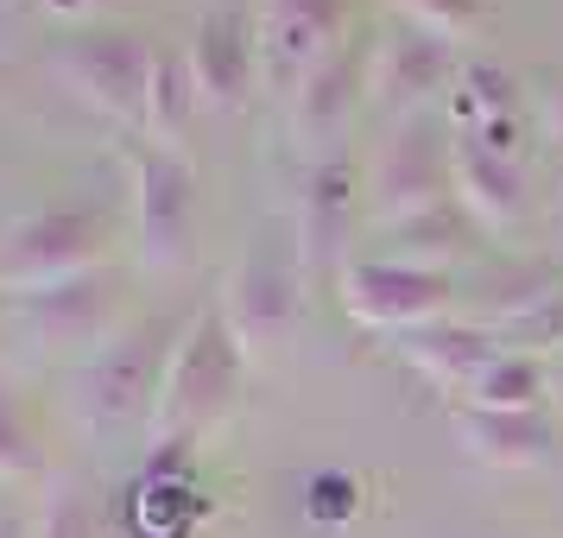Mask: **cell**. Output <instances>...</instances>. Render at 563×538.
Instances as JSON below:
<instances>
[{
    "mask_svg": "<svg viewBox=\"0 0 563 538\" xmlns=\"http://www.w3.org/2000/svg\"><path fill=\"white\" fill-rule=\"evenodd\" d=\"M241 374H247V355H241V342H234L222 305L209 298V305L190 317L178 355H172V374H165V393H158V411H153L158 450H184V443H197L216 418H229L234 393H241Z\"/></svg>",
    "mask_w": 563,
    "mask_h": 538,
    "instance_id": "obj_1",
    "label": "cell"
},
{
    "mask_svg": "<svg viewBox=\"0 0 563 538\" xmlns=\"http://www.w3.org/2000/svg\"><path fill=\"white\" fill-rule=\"evenodd\" d=\"M184 330H190V317H146V323L121 330L108 349H96L77 367L70 411H77L82 425H140V418L153 425Z\"/></svg>",
    "mask_w": 563,
    "mask_h": 538,
    "instance_id": "obj_2",
    "label": "cell"
},
{
    "mask_svg": "<svg viewBox=\"0 0 563 538\" xmlns=\"http://www.w3.org/2000/svg\"><path fill=\"white\" fill-rule=\"evenodd\" d=\"M305 285L310 279L298 266V241H285V234H260L254 248L222 273L216 305H222L247 361H266L273 349L291 342L298 317H305Z\"/></svg>",
    "mask_w": 563,
    "mask_h": 538,
    "instance_id": "obj_3",
    "label": "cell"
},
{
    "mask_svg": "<svg viewBox=\"0 0 563 538\" xmlns=\"http://www.w3.org/2000/svg\"><path fill=\"white\" fill-rule=\"evenodd\" d=\"M437 204H456V133L443 140L431 114L393 121V133L361 165V209L374 216V229H386Z\"/></svg>",
    "mask_w": 563,
    "mask_h": 538,
    "instance_id": "obj_4",
    "label": "cell"
},
{
    "mask_svg": "<svg viewBox=\"0 0 563 538\" xmlns=\"http://www.w3.org/2000/svg\"><path fill=\"white\" fill-rule=\"evenodd\" d=\"M114 153H121V172H128L133 254L153 273H172L190 254V234H197V172L184 165V153L153 146L146 133H121Z\"/></svg>",
    "mask_w": 563,
    "mask_h": 538,
    "instance_id": "obj_5",
    "label": "cell"
},
{
    "mask_svg": "<svg viewBox=\"0 0 563 538\" xmlns=\"http://www.w3.org/2000/svg\"><path fill=\"white\" fill-rule=\"evenodd\" d=\"M158 52L146 32H128V26H96V32H77L52 52V77L77 96L82 108H96L102 121H114L121 133H140L146 121V96H153V70H158Z\"/></svg>",
    "mask_w": 563,
    "mask_h": 538,
    "instance_id": "obj_6",
    "label": "cell"
},
{
    "mask_svg": "<svg viewBox=\"0 0 563 538\" xmlns=\"http://www.w3.org/2000/svg\"><path fill=\"white\" fill-rule=\"evenodd\" d=\"M121 222L96 204H57L38 216H20L0 234V292H26V285H57L108 266Z\"/></svg>",
    "mask_w": 563,
    "mask_h": 538,
    "instance_id": "obj_7",
    "label": "cell"
},
{
    "mask_svg": "<svg viewBox=\"0 0 563 538\" xmlns=\"http://www.w3.org/2000/svg\"><path fill=\"white\" fill-rule=\"evenodd\" d=\"M121 310H128V292H121L114 266L7 292V323L26 336L32 349H108L121 336Z\"/></svg>",
    "mask_w": 563,
    "mask_h": 538,
    "instance_id": "obj_8",
    "label": "cell"
},
{
    "mask_svg": "<svg viewBox=\"0 0 563 538\" xmlns=\"http://www.w3.org/2000/svg\"><path fill=\"white\" fill-rule=\"evenodd\" d=\"M361 209V165L349 153L317 158L298 178V209H291V241H298V266L317 292H335L349 260V234H355Z\"/></svg>",
    "mask_w": 563,
    "mask_h": 538,
    "instance_id": "obj_9",
    "label": "cell"
},
{
    "mask_svg": "<svg viewBox=\"0 0 563 538\" xmlns=\"http://www.w3.org/2000/svg\"><path fill=\"white\" fill-rule=\"evenodd\" d=\"M462 70V52L437 32L393 20V26L367 45V108L386 121H411V114H431V102L450 96V83Z\"/></svg>",
    "mask_w": 563,
    "mask_h": 538,
    "instance_id": "obj_10",
    "label": "cell"
},
{
    "mask_svg": "<svg viewBox=\"0 0 563 538\" xmlns=\"http://www.w3.org/2000/svg\"><path fill=\"white\" fill-rule=\"evenodd\" d=\"M260 89L291 102L298 83L342 52V26H349V0H260Z\"/></svg>",
    "mask_w": 563,
    "mask_h": 538,
    "instance_id": "obj_11",
    "label": "cell"
},
{
    "mask_svg": "<svg viewBox=\"0 0 563 538\" xmlns=\"http://www.w3.org/2000/svg\"><path fill=\"white\" fill-rule=\"evenodd\" d=\"M190 77H197V102L203 114H241L247 96L260 89V26L241 0H216L197 13V26L184 39Z\"/></svg>",
    "mask_w": 563,
    "mask_h": 538,
    "instance_id": "obj_12",
    "label": "cell"
},
{
    "mask_svg": "<svg viewBox=\"0 0 563 538\" xmlns=\"http://www.w3.org/2000/svg\"><path fill=\"white\" fill-rule=\"evenodd\" d=\"M335 298H342V310L355 317L361 330L399 336V330H418V323L450 317L456 285L443 279V273H418V266H399V260L367 254V260H355V266L342 273Z\"/></svg>",
    "mask_w": 563,
    "mask_h": 538,
    "instance_id": "obj_13",
    "label": "cell"
},
{
    "mask_svg": "<svg viewBox=\"0 0 563 538\" xmlns=\"http://www.w3.org/2000/svg\"><path fill=\"white\" fill-rule=\"evenodd\" d=\"M291 140L305 146V158H335L349 140V121L367 108V52H330L291 96Z\"/></svg>",
    "mask_w": 563,
    "mask_h": 538,
    "instance_id": "obj_14",
    "label": "cell"
},
{
    "mask_svg": "<svg viewBox=\"0 0 563 538\" xmlns=\"http://www.w3.org/2000/svg\"><path fill=\"white\" fill-rule=\"evenodd\" d=\"M500 349H507V342H500L494 330H482V323H468L462 310H450V317H437V323H418V330L393 336V355L406 361L424 386L456 393V399H468L475 374H482Z\"/></svg>",
    "mask_w": 563,
    "mask_h": 538,
    "instance_id": "obj_15",
    "label": "cell"
},
{
    "mask_svg": "<svg viewBox=\"0 0 563 538\" xmlns=\"http://www.w3.org/2000/svg\"><path fill=\"white\" fill-rule=\"evenodd\" d=\"M456 204L482 222V229H519L532 216V172L526 158L487 153L482 140L456 133Z\"/></svg>",
    "mask_w": 563,
    "mask_h": 538,
    "instance_id": "obj_16",
    "label": "cell"
},
{
    "mask_svg": "<svg viewBox=\"0 0 563 538\" xmlns=\"http://www.w3.org/2000/svg\"><path fill=\"white\" fill-rule=\"evenodd\" d=\"M456 437L462 450L487 469H544V462L558 457L563 443V418L551 411H475L462 406L456 411Z\"/></svg>",
    "mask_w": 563,
    "mask_h": 538,
    "instance_id": "obj_17",
    "label": "cell"
},
{
    "mask_svg": "<svg viewBox=\"0 0 563 538\" xmlns=\"http://www.w3.org/2000/svg\"><path fill=\"white\" fill-rule=\"evenodd\" d=\"M482 222L462 204H437L424 216H406V222H386L380 229V260H399V266H418V273H443L450 266L482 254Z\"/></svg>",
    "mask_w": 563,
    "mask_h": 538,
    "instance_id": "obj_18",
    "label": "cell"
},
{
    "mask_svg": "<svg viewBox=\"0 0 563 538\" xmlns=\"http://www.w3.org/2000/svg\"><path fill=\"white\" fill-rule=\"evenodd\" d=\"M563 292V266H551V260L538 254H507L500 266H487L482 285L468 292V323H482V330L507 336L512 323H526L544 298H558Z\"/></svg>",
    "mask_w": 563,
    "mask_h": 538,
    "instance_id": "obj_19",
    "label": "cell"
},
{
    "mask_svg": "<svg viewBox=\"0 0 563 538\" xmlns=\"http://www.w3.org/2000/svg\"><path fill=\"white\" fill-rule=\"evenodd\" d=\"M512 114H526L519 77H512L507 64H494V57H462L456 83H450V96H443L450 133H482V128H494V121H512Z\"/></svg>",
    "mask_w": 563,
    "mask_h": 538,
    "instance_id": "obj_20",
    "label": "cell"
},
{
    "mask_svg": "<svg viewBox=\"0 0 563 538\" xmlns=\"http://www.w3.org/2000/svg\"><path fill=\"white\" fill-rule=\"evenodd\" d=\"M197 114H203V102H197L190 57H184V45H165V52H158V70H153V96H146V121H140V133H146L153 146L184 153V140H190V121H197Z\"/></svg>",
    "mask_w": 563,
    "mask_h": 538,
    "instance_id": "obj_21",
    "label": "cell"
},
{
    "mask_svg": "<svg viewBox=\"0 0 563 538\" xmlns=\"http://www.w3.org/2000/svg\"><path fill=\"white\" fill-rule=\"evenodd\" d=\"M462 406H475V411H538V406H551V361L526 355V349H500V355L475 374V386H468Z\"/></svg>",
    "mask_w": 563,
    "mask_h": 538,
    "instance_id": "obj_22",
    "label": "cell"
},
{
    "mask_svg": "<svg viewBox=\"0 0 563 538\" xmlns=\"http://www.w3.org/2000/svg\"><path fill=\"white\" fill-rule=\"evenodd\" d=\"M32 538H114V532H108L102 487L57 482L52 501H45V507H38V519H32Z\"/></svg>",
    "mask_w": 563,
    "mask_h": 538,
    "instance_id": "obj_23",
    "label": "cell"
},
{
    "mask_svg": "<svg viewBox=\"0 0 563 538\" xmlns=\"http://www.w3.org/2000/svg\"><path fill=\"white\" fill-rule=\"evenodd\" d=\"M45 475V450L32 431L26 406L13 399V386L0 381V482H38Z\"/></svg>",
    "mask_w": 563,
    "mask_h": 538,
    "instance_id": "obj_24",
    "label": "cell"
},
{
    "mask_svg": "<svg viewBox=\"0 0 563 538\" xmlns=\"http://www.w3.org/2000/svg\"><path fill=\"white\" fill-rule=\"evenodd\" d=\"M393 7H399V20L437 32V39H450V45L475 39V26H482V0H393Z\"/></svg>",
    "mask_w": 563,
    "mask_h": 538,
    "instance_id": "obj_25",
    "label": "cell"
},
{
    "mask_svg": "<svg viewBox=\"0 0 563 538\" xmlns=\"http://www.w3.org/2000/svg\"><path fill=\"white\" fill-rule=\"evenodd\" d=\"M500 342H507V349H526V355L563 361V292H558V298H544L526 323H512Z\"/></svg>",
    "mask_w": 563,
    "mask_h": 538,
    "instance_id": "obj_26",
    "label": "cell"
},
{
    "mask_svg": "<svg viewBox=\"0 0 563 538\" xmlns=\"http://www.w3.org/2000/svg\"><path fill=\"white\" fill-rule=\"evenodd\" d=\"M538 140L563 158V77L544 89V102H538Z\"/></svg>",
    "mask_w": 563,
    "mask_h": 538,
    "instance_id": "obj_27",
    "label": "cell"
},
{
    "mask_svg": "<svg viewBox=\"0 0 563 538\" xmlns=\"http://www.w3.org/2000/svg\"><path fill=\"white\" fill-rule=\"evenodd\" d=\"M32 7H38L45 20H70V26H77V20H102V13H114L121 0H32Z\"/></svg>",
    "mask_w": 563,
    "mask_h": 538,
    "instance_id": "obj_28",
    "label": "cell"
},
{
    "mask_svg": "<svg viewBox=\"0 0 563 538\" xmlns=\"http://www.w3.org/2000/svg\"><path fill=\"white\" fill-rule=\"evenodd\" d=\"M0 538H32V519L7 507V513H0Z\"/></svg>",
    "mask_w": 563,
    "mask_h": 538,
    "instance_id": "obj_29",
    "label": "cell"
},
{
    "mask_svg": "<svg viewBox=\"0 0 563 538\" xmlns=\"http://www.w3.org/2000/svg\"><path fill=\"white\" fill-rule=\"evenodd\" d=\"M551 406H558V418H563V361H551Z\"/></svg>",
    "mask_w": 563,
    "mask_h": 538,
    "instance_id": "obj_30",
    "label": "cell"
},
{
    "mask_svg": "<svg viewBox=\"0 0 563 538\" xmlns=\"http://www.w3.org/2000/svg\"><path fill=\"white\" fill-rule=\"evenodd\" d=\"M551 216H558V222H563V190H558V204H551Z\"/></svg>",
    "mask_w": 563,
    "mask_h": 538,
    "instance_id": "obj_31",
    "label": "cell"
},
{
    "mask_svg": "<svg viewBox=\"0 0 563 538\" xmlns=\"http://www.w3.org/2000/svg\"><path fill=\"white\" fill-rule=\"evenodd\" d=\"M0 323H7V292H0Z\"/></svg>",
    "mask_w": 563,
    "mask_h": 538,
    "instance_id": "obj_32",
    "label": "cell"
},
{
    "mask_svg": "<svg viewBox=\"0 0 563 538\" xmlns=\"http://www.w3.org/2000/svg\"><path fill=\"white\" fill-rule=\"evenodd\" d=\"M7 7H20V0H0V13H7Z\"/></svg>",
    "mask_w": 563,
    "mask_h": 538,
    "instance_id": "obj_33",
    "label": "cell"
}]
</instances>
